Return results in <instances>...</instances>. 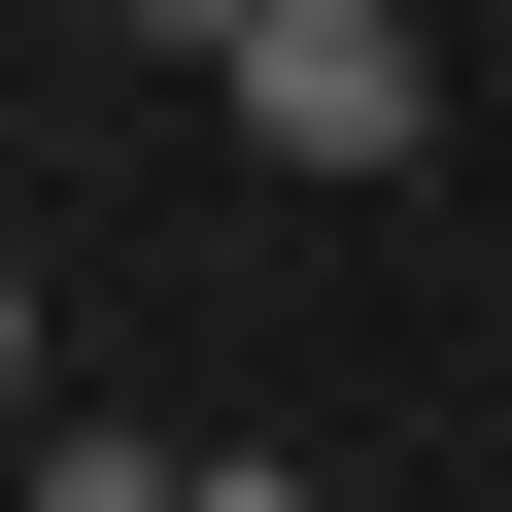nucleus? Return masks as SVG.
<instances>
[{"mask_svg": "<svg viewBox=\"0 0 512 512\" xmlns=\"http://www.w3.org/2000/svg\"><path fill=\"white\" fill-rule=\"evenodd\" d=\"M205 103H239V171H308V205L444 171V35H410V0H274V35H239Z\"/></svg>", "mask_w": 512, "mask_h": 512, "instance_id": "1", "label": "nucleus"}, {"mask_svg": "<svg viewBox=\"0 0 512 512\" xmlns=\"http://www.w3.org/2000/svg\"><path fill=\"white\" fill-rule=\"evenodd\" d=\"M35 512H205V444H137V410H35Z\"/></svg>", "mask_w": 512, "mask_h": 512, "instance_id": "2", "label": "nucleus"}, {"mask_svg": "<svg viewBox=\"0 0 512 512\" xmlns=\"http://www.w3.org/2000/svg\"><path fill=\"white\" fill-rule=\"evenodd\" d=\"M103 35H171V69H239V35H274V0H103Z\"/></svg>", "mask_w": 512, "mask_h": 512, "instance_id": "3", "label": "nucleus"}, {"mask_svg": "<svg viewBox=\"0 0 512 512\" xmlns=\"http://www.w3.org/2000/svg\"><path fill=\"white\" fill-rule=\"evenodd\" d=\"M205 512H308V478H274V444H205Z\"/></svg>", "mask_w": 512, "mask_h": 512, "instance_id": "4", "label": "nucleus"}]
</instances>
